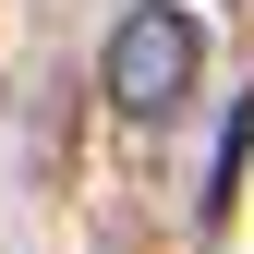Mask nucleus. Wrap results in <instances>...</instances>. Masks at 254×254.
I'll return each instance as SVG.
<instances>
[{"label":"nucleus","mask_w":254,"mask_h":254,"mask_svg":"<svg viewBox=\"0 0 254 254\" xmlns=\"http://www.w3.org/2000/svg\"><path fill=\"white\" fill-rule=\"evenodd\" d=\"M97 85H109L121 121H145V133H157V121L206 85V24L182 12V0H133V12L109 24V49H97Z\"/></svg>","instance_id":"1"},{"label":"nucleus","mask_w":254,"mask_h":254,"mask_svg":"<svg viewBox=\"0 0 254 254\" xmlns=\"http://www.w3.org/2000/svg\"><path fill=\"white\" fill-rule=\"evenodd\" d=\"M242 157H254V97L230 109V133H218V157H206V218H230V194H242Z\"/></svg>","instance_id":"2"}]
</instances>
